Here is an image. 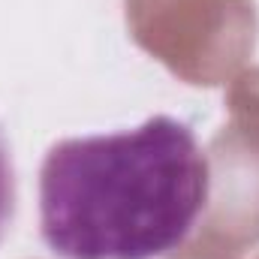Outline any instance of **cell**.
<instances>
[{
  "instance_id": "obj_1",
  "label": "cell",
  "mask_w": 259,
  "mask_h": 259,
  "mask_svg": "<svg viewBox=\"0 0 259 259\" xmlns=\"http://www.w3.org/2000/svg\"><path fill=\"white\" fill-rule=\"evenodd\" d=\"M208 190L193 130L154 115L136 130L52 145L39 172V229L61 259H154L190 235Z\"/></svg>"
},
{
  "instance_id": "obj_2",
  "label": "cell",
  "mask_w": 259,
  "mask_h": 259,
  "mask_svg": "<svg viewBox=\"0 0 259 259\" xmlns=\"http://www.w3.org/2000/svg\"><path fill=\"white\" fill-rule=\"evenodd\" d=\"M12 214H15V169H12L9 145L0 133V238L12 223Z\"/></svg>"
}]
</instances>
